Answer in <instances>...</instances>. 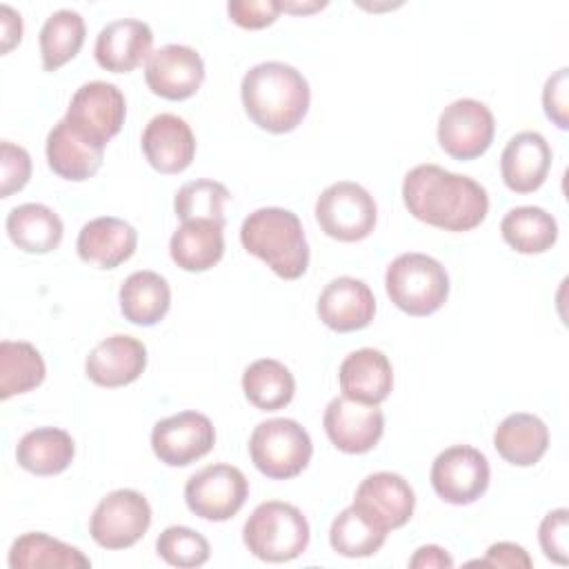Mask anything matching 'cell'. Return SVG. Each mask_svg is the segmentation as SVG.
Returning a JSON list of instances; mask_svg holds the SVG:
<instances>
[{
	"instance_id": "cell-1",
	"label": "cell",
	"mask_w": 569,
	"mask_h": 569,
	"mask_svg": "<svg viewBox=\"0 0 569 569\" xmlns=\"http://www.w3.org/2000/svg\"><path fill=\"white\" fill-rule=\"evenodd\" d=\"M402 202L416 220L445 231H471L489 211V196L480 182L438 164L407 171Z\"/></svg>"
},
{
	"instance_id": "cell-2",
	"label": "cell",
	"mask_w": 569,
	"mask_h": 569,
	"mask_svg": "<svg viewBox=\"0 0 569 569\" xmlns=\"http://www.w3.org/2000/svg\"><path fill=\"white\" fill-rule=\"evenodd\" d=\"M240 100L256 127L269 133H289L305 120L311 91L296 67L269 60L253 64L242 76Z\"/></svg>"
},
{
	"instance_id": "cell-3",
	"label": "cell",
	"mask_w": 569,
	"mask_h": 569,
	"mask_svg": "<svg viewBox=\"0 0 569 569\" xmlns=\"http://www.w3.org/2000/svg\"><path fill=\"white\" fill-rule=\"evenodd\" d=\"M247 253L260 258L282 280H298L309 267V244L300 218L282 207H260L240 227Z\"/></svg>"
},
{
	"instance_id": "cell-4",
	"label": "cell",
	"mask_w": 569,
	"mask_h": 569,
	"mask_svg": "<svg viewBox=\"0 0 569 569\" xmlns=\"http://www.w3.org/2000/svg\"><path fill=\"white\" fill-rule=\"evenodd\" d=\"M309 533V522L296 505L267 500L247 518L242 540L258 560L289 562L305 553Z\"/></svg>"
},
{
	"instance_id": "cell-5",
	"label": "cell",
	"mask_w": 569,
	"mask_h": 569,
	"mask_svg": "<svg viewBox=\"0 0 569 569\" xmlns=\"http://www.w3.org/2000/svg\"><path fill=\"white\" fill-rule=\"evenodd\" d=\"M389 300L409 316H431L449 298V276L445 267L427 253H400L385 273Z\"/></svg>"
},
{
	"instance_id": "cell-6",
	"label": "cell",
	"mask_w": 569,
	"mask_h": 569,
	"mask_svg": "<svg viewBox=\"0 0 569 569\" xmlns=\"http://www.w3.org/2000/svg\"><path fill=\"white\" fill-rule=\"evenodd\" d=\"M249 456L262 476L271 480H289L307 469L313 456V445L300 422L291 418H271L253 427L249 436Z\"/></svg>"
},
{
	"instance_id": "cell-7",
	"label": "cell",
	"mask_w": 569,
	"mask_h": 569,
	"mask_svg": "<svg viewBox=\"0 0 569 569\" xmlns=\"http://www.w3.org/2000/svg\"><path fill=\"white\" fill-rule=\"evenodd\" d=\"M320 229L340 242H358L371 236L378 220L373 196L358 182L340 180L329 184L316 200Z\"/></svg>"
},
{
	"instance_id": "cell-8",
	"label": "cell",
	"mask_w": 569,
	"mask_h": 569,
	"mask_svg": "<svg viewBox=\"0 0 569 569\" xmlns=\"http://www.w3.org/2000/svg\"><path fill=\"white\" fill-rule=\"evenodd\" d=\"M249 496L244 473L227 462L207 465L184 485V502L202 520L224 522L233 518Z\"/></svg>"
},
{
	"instance_id": "cell-9",
	"label": "cell",
	"mask_w": 569,
	"mask_h": 569,
	"mask_svg": "<svg viewBox=\"0 0 569 569\" xmlns=\"http://www.w3.org/2000/svg\"><path fill=\"white\" fill-rule=\"evenodd\" d=\"M151 525V507L136 489H116L107 493L89 518V533L102 549L133 547Z\"/></svg>"
},
{
	"instance_id": "cell-10",
	"label": "cell",
	"mask_w": 569,
	"mask_h": 569,
	"mask_svg": "<svg viewBox=\"0 0 569 569\" xmlns=\"http://www.w3.org/2000/svg\"><path fill=\"white\" fill-rule=\"evenodd\" d=\"M127 100L122 91L104 80L84 82L71 98L64 120L73 131L98 147L118 136L124 124Z\"/></svg>"
},
{
	"instance_id": "cell-11",
	"label": "cell",
	"mask_w": 569,
	"mask_h": 569,
	"mask_svg": "<svg viewBox=\"0 0 569 569\" xmlns=\"http://www.w3.org/2000/svg\"><path fill=\"white\" fill-rule=\"evenodd\" d=\"M496 120L491 109L473 98H458L438 118V144L456 160L480 158L493 142Z\"/></svg>"
},
{
	"instance_id": "cell-12",
	"label": "cell",
	"mask_w": 569,
	"mask_h": 569,
	"mask_svg": "<svg viewBox=\"0 0 569 569\" xmlns=\"http://www.w3.org/2000/svg\"><path fill=\"white\" fill-rule=\"evenodd\" d=\"M429 478L440 500L462 507L476 502L487 491L491 469L480 449L453 445L436 456Z\"/></svg>"
},
{
	"instance_id": "cell-13",
	"label": "cell",
	"mask_w": 569,
	"mask_h": 569,
	"mask_svg": "<svg viewBox=\"0 0 569 569\" xmlns=\"http://www.w3.org/2000/svg\"><path fill=\"white\" fill-rule=\"evenodd\" d=\"M216 445L213 422L200 411H180L151 429V449L167 467H187L204 458Z\"/></svg>"
},
{
	"instance_id": "cell-14",
	"label": "cell",
	"mask_w": 569,
	"mask_h": 569,
	"mask_svg": "<svg viewBox=\"0 0 569 569\" xmlns=\"http://www.w3.org/2000/svg\"><path fill=\"white\" fill-rule=\"evenodd\" d=\"M322 427L338 451L367 453L382 438L385 416L378 405H365L353 398L338 396L327 405Z\"/></svg>"
},
{
	"instance_id": "cell-15",
	"label": "cell",
	"mask_w": 569,
	"mask_h": 569,
	"mask_svg": "<svg viewBox=\"0 0 569 569\" xmlns=\"http://www.w3.org/2000/svg\"><path fill=\"white\" fill-rule=\"evenodd\" d=\"M353 507L376 527L391 531L405 527L411 520L416 493L400 473L378 471L358 485Z\"/></svg>"
},
{
	"instance_id": "cell-16",
	"label": "cell",
	"mask_w": 569,
	"mask_h": 569,
	"mask_svg": "<svg viewBox=\"0 0 569 569\" xmlns=\"http://www.w3.org/2000/svg\"><path fill=\"white\" fill-rule=\"evenodd\" d=\"M144 82L164 100H187L204 82V62L187 44H164L144 62Z\"/></svg>"
},
{
	"instance_id": "cell-17",
	"label": "cell",
	"mask_w": 569,
	"mask_h": 569,
	"mask_svg": "<svg viewBox=\"0 0 569 569\" xmlns=\"http://www.w3.org/2000/svg\"><path fill=\"white\" fill-rule=\"evenodd\" d=\"M316 311L331 331H360L369 327L376 316V298L367 282L351 276H340L325 284L318 296Z\"/></svg>"
},
{
	"instance_id": "cell-18",
	"label": "cell",
	"mask_w": 569,
	"mask_h": 569,
	"mask_svg": "<svg viewBox=\"0 0 569 569\" xmlns=\"http://www.w3.org/2000/svg\"><path fill=\"white\" fill-rule=\"evenodd\" d=\"M144 369H147V347L142 345V340L127 333H116L104 338L89 351L84 360L87 378L93 385L107 387V389L136 382Z\"/></svg>"
},
{
	"instance_id": "cell-19",
	"label": "cell",
	"mask_w": 569,
	"mask_h": 569,
	"mask_svg": "<svg viewBox=\"0 0 569 569\" xmlns=\"http://www.w3.org/2000/svg\"><path fill=\"white\" fill-rule=\"evenodd\" d=\"M147 162L160 173H182L196 156L191 127L176 113L153 116L140 138Z\"/></svg>"
},
{
	"instance_id": "cell-20",
	"label": "cell",
	"mask_w": 569,
	"mask_h": 569,
	"mask_svg": "<svg viewBox=\"0 0 569 569\" xmlns=\"http://www.w3.org/2000/svg\"><path fill=\"white\" fill-rule=\"evenodd\" d=\"M153 31L147 22L120 18L104 24L96 38V62L111 73H129L149 60Z\"/></svg>"
},
{
	"instance_id": "cell-21",
	"label": "cell",
	"mask_w": 569,
	"mask_h": 569,
	"mask_svg": "<svg viewBox=\"0 0 569 569\" xmlns=\"http://www.w3.org/2000/svg\"><path fill=\"white\" fill-rule=\"evenodd\" d=\"M551 169V147L538 131L516 133L502 149L500 176L509 191L533 193Z\"/></svg>"
},
{
	"instance_id": "cell-22",
	"label": "cell",
	"mask_w": 569,
	"mask_h": 569,
	"mask_svg": "<svg viewBox=\"0 0 569 569\" xmlns=\"http://www.w3.org/2000/svg\"><path fill=\"white\" fill-rule=\"evenodd\" d=\"M138 247V231L122 218L100 216L82 224L76 249L82 262L98 269H116L127 262Z\"/></svg>"
},
{
	"instance_id": "cell-23",
	"label": "cell",
	"mask_w": 569,
	"mask_h": 569,
	"mask_svg": "<svg viewBox=\"0 0 569 569\" xmlns=\"http://www.w3.org/2000/svg\"><path fill=\"white\" fill-rule=\"evenodd\" d=\"M338 382L342 396L365 405H380L391 393L393 369L382 351L365 347L351 351L342 360L338 369Z\"/></svg>"
},
{
	"instance_id": "cell-24",
	"label": "cell",
	"mask_w": 569,
	"mask_h": 569,
	"mask_svg": "<svg viewBox=\"0 0 569 569\" xmlns=\"http://www.w3.org/2000/svg\"><path fill=\"white\" fill-rule=\"evenodd\" d=\"M47 164L49 169L71 182H84L93 178L102 164L104 147H98L82 138L62 118L47 136Z\"/></svg>"
},
{
	"instance_id": "cell-25",
	"label": "cell",
	"mask_w": 569,
	"mask_h": 569,
	"mask_svg": "<svg viewBox=\"0 0 569 569\" xmlns=\"http://www.w3.org/2000/svg\"><path fill=\"white\" fill-rule=\"evenodd\" d=\"M224 224L216 220H182L169 240L171 260L189 273H202L216 267L224 256Z\"/></svg>"
},
{
	"instance_id": "cell-26",
	"label": "cell",
	"mask_w": 569,
	"mask_h": 569,
	"mask_svg": "<svg viewBox=\"0 0 569 569\" xmlns=\"http://www.w3.org/2000/svg\"><path fill=\"white\" fill-rule=\"evenodd\" d=\"M493 447L513 467H533L549 449V429L533 413H511L493 431Z\"/></svg>"
},
{
	"instance_id": "cell-27",
	"label": "cell",
	"mask_w": 569,
	"mask_h": 569,
	"mask_svg": "<svg viewBox=\"0 0 569 569\" xmlns=\"http://www.w3.org/2000/svg\"><path fill=\"white\" fill-rule=\"evenodd\" d=\"M118 300L124 320L138 327H153L171 307V287L167 278L156 271H133L120 284Z\"/></svg>"
},
{
	"instance_id": "cell-28",
	"label": "cell",
	"mask_w": 569,
	"mask_h": 569,
	"mask_svg": "<svg viewBox=\"0 0 569 569\" xmlns=\"http://www.w3.org/2000/svg\"><path fill=\"white\" fill-rule=\"evenodd\" d=\"M9 240L24 253H49L62 242V220L60 216L40 202H24L9 211L7 216Z\"/></svg>"
},
{
	"instance_id": "cell-29",
	"label": "cell",
	"mask_w": 569,
	"mask_h": 569,
	"mask_svg": "<svg viewBox=\"0 0 569 569\" xmlns=\"http://www.w3.org/2000/svg\"><path fill=\"white\" fill-rule=\"evenodd\" d=\"M73 438L58 427L31 429L16 447L18 465L33 476H58L73 462Z\"/></svg>"
},
{
	"instance_id": "cell-30",
	"label": "cell",
	"mask_w": 569,
	"mask_h": 569,
	"mask_svg": "<svg viewBox=\"0 0 569 569\" xmlns=\"http://www.w3.org/2000/svg\"><path fill=\"white\" fill-rule=\"evenodd\" d=\"M11 569H84L91 560L78 549L42 531L18 536L9 549Z\"/></svg>"
},
{
	"instance_id": "cell-31",
	"label": "cell",
	"mask_w": 569,
	"mask_h": 569,
	"mask_svg": "<svg viewBox=\"0 0 569 569\" xmlns=\"http://www.w3.org/2000/svg\"><path fill=\"white\" fill-rule=\"evenodd\" d=\"M502 240L518 253L533 256L549 251L558 240V222L556 218L533 204L513 207L505 213L500 222Z\"/></svg>"
},
{
	"instance_id": "cell-32",
	"label": "cell",
	"mask_w": 569,
	"mask_h": 569,
	"mask_svg": "<svg viewBox=\"0 0 569 569\" xmlns=\"http://www.w3.org/2000/svg\"><path fill=\"white\" fill-rule=\"evenodd\" d=\"M244 398L260 411H278L293 400V373L273 358L251 362L242 373Z\"/></svg>"
},
{
	"instance_id": "cell-33",
	"label": "cell",
	"mask_w": 569,
	"mask_h": 569,
	"mask_svg": "<svg viewBox=\"0 0 569 569\" xmlns=\"http://www.w3.org/2000/svg\"><path fill=\"white\" fill-rule=\"evenodd\" d=\"M84 18L73 9L53 11L40 29V58L44 71H58L78 56L84 44Z\"/></svg>"
},
{
	"instance_id": "cell-34",
	"label": "cell",
	"mask_w": 569,
	"mask_h": 569,
	"mask_svg": "<svg viewBox=\"0 0 569 569\" xmlns=\"http://www.w3.org/2000/svg\"><path fill=\"white\" fill-rule=\"evenodd\" d=\"M47 376L44 360L40 351L24 340H2L0 342V398L27 393L42 385Z\"/></svg>"
},
{
	"instance_id": "cell-35",
	"label": "cell",
	"mask_w": 569,
	"mask_h": 569,
	"mask_svg": "<svg viewBox=\"0 0 569 569\" xmlns=\"http://www.w3.org/2000/svg\"><path fill=\"white\" fill-rule=\"evenodd\" d=\"M387 540V531L365 518L353 505L342 509L329 529V545L345 558H369Z\"/></svg>"
},
{
	"instance_id": "cell-36",
	"label": "cell",
	"mask_w": 569,
	"mask_h": 569,
	"mask_svg": "<svg viewBox=\"0 0 569 569\" xmlns=\"http://www.w3.org/2000/svg\"><path fill=\"white\" fill-rule=\"evenodd\" d=\"M231 198L229 189L216 180H191L184 182L173 198V209L180 220H216L224 224V202Z\"/></svg>"
},
{
	"instance_id": "cell-37",
	"label": "cell",
	"mask_w": 569,
	"mask_h": 569,
	"mask_svg": "<svg viewBox=\"0 0 569 569\" xmlns=\"http://www.w3.org/2000/svg\"><path fill=\"white\" fill-rule=\"evenodd\" d=\"M156 551L173 567H202L211 556L209 540L196 529L182 525L167 527L156 540Z\"/></svg>"
},
{
	"instance_id": "cell-38",
	"label": "cell",
	"mask_w": 569,
	"mask_h": 569,
	"mask_svg": "<svg viewBox=\"0 0 569 569\" xmlns=\"http://www.w3.org/2000/svg\"><path fill=\"white\" fill-rule=\"evenodd\" d=\"M0 167H2V187H0L2 198H9L11 193L24 189V184L31 178V156L24 147L2 140Z\"/></svg>"
},
{
	"instance_id": "cell-39",
	"label": "cell",
	"mask_w": 569,
	"mask_h": 569,
	"mask_svg": "<svg viewBox=\"0 0 569 569\" xmlns=\"http://www.w3.org/2000/svg\"><path fill=\"white\" fill-rule=\"evenodd\" d=\"M567 531H569V511L565 507L549 511L538 529V540L545 556L558 565H567Z\"/></svg>"
},
{
	"instance_id": "cell-40",
	"label": "cell",
	"mask_w": 569,
	"mask_h": 569,
	"mask_svg": "<svg viewBox=\"0 0 569 569\" xmlns=\"http://www.w3.org/2000/svg\"><path fill=\"white\" fill-rule=\"evenodd\" d=\"M227 13L242 29H264L280 16V0H231Z\"/></svg>"
},
{
	"instance_id": "cell-41",
	"label": "cell",
	"mask_w": 569,
	"mask_h": 569,
	"mask_svg": "<svg viewBox=\"0 0 569 569\" xmlns=\"http://www.w3.org/2000/svg\"><path fill=\"white\" fill-rule=\"evenodd\" d=\"M569 69L560 67L553 76L547 78L542 89L545 116L558 127L569 129Z\"/></svg>"
},
{
	"instance_id": "cell-42",
	"label": "cell",
	"mask_w": 569,
	"mask_h": 569,
	"mask_svg": "<svg viewBox=\"0 0 569 569\" xmlns=\"http://www.w3.org/2000/svg\"><path fill=\"white\" fill-rule=\"evenodd\" d=\"M471 565H482V567H525L529 569L533 562L527 553L525 547L516 542H493L487 549V556L482 560H473Z\"/></svg>"
},
{
	"instance_id": "cell-43",
	"label": "cell",
	"mask_w": 569,
	"mask_h": 569,
	"mask_svg": "<svg viewBox=\"0 0 569 569\" xmlns=\"http://www.w3.org/2000/svg\"><path fill=\"white\" fill-rule=\"evenodd\" d=\"M0 27H2L0 53L7 56L22 40V18H20V13L16 9H11L9 4H0Z\"/></svg>"
},
{
	"instance_id": "cell-44",
	"label": "cell",
	"mask_w": 569,
	"mask_h": 569,
	"mask_svg": "<svg viewBox=\"0 0 569 569\" xmlns=\"http://www.w3.org/2000/svg\"><path fill=\"white\" fill-rule=\"evenodd\" d=\"M411 569H445L453 567V558L438 545H422L409 558Z\"/></svg>"
},
{
	"instance_id": "cell-45",
	"label": "cell",
	"mask_w": 569,
	"mask_h": 569,
	"mask_svg": "<svg viewBox=\"0 0 569 569\" xmlns=\"http://www.w3.org/2000/svg\"><path fill=\"white\" fill-rule=\"evenodd\" d=\"M325 7L327 2H280V11H287V13H313Z\"/></svg>"
}]
</instances>
